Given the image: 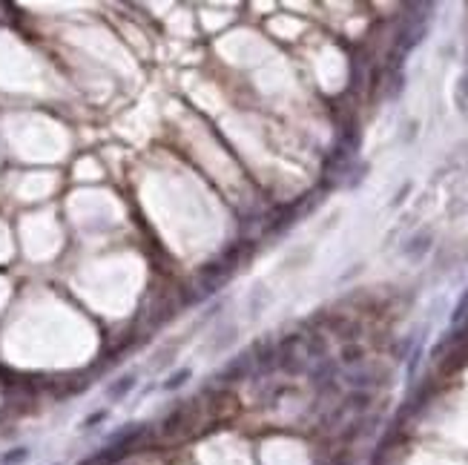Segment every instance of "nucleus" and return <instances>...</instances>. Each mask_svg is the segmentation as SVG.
Returning <instances> with one entry per match:
<instances>
[{"mask_svg":"<svg viewBox=\"0 0 468 465\" xmlns=\"http://www.w3.org/2000/svg\"><path fill=\"white\" fill-rule=\"evenodd\" d=\"M29 457V448H15L12 454L3 457V465H17V462H24Z\"/></svg>","mask_w":468,"mask_h":465,"instance_id":"nucleus-2","label":"nucleus"},{"mask_svg":"<svg viewBox=\"0 0 468 465\" xmlns=\"http://www.w3.org/2000/svg\"><path fill=\"white\" fill-rule=\"evenodd\" d=\"M129 388H132V376H124V379H118V385L109 388V396H124Z\"/></svg>","mask_w":468,"mask_h":465,"instance_id":"nucleus-1","label":"nucleus"}]
</instances>
